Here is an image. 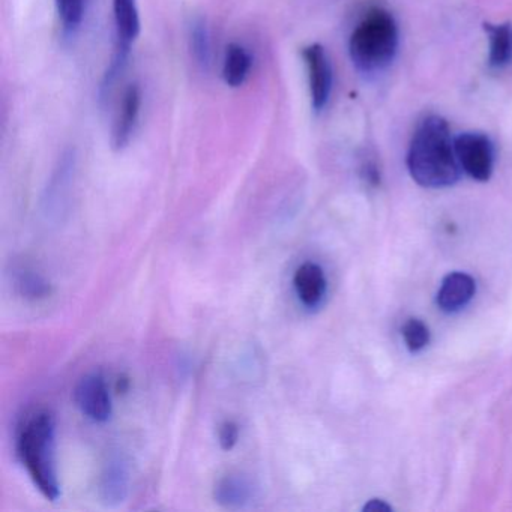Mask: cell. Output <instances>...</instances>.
<instances>
[{"label":"cell","mask_w":512,"mask_h":512,"mask_svg":"<svg viewBox=\"0 0 512 512\" xmlns=\"http://www.w3.org/2000/svg\"><path fill=\"white\" fill-rule=\"evenodd\" d=\"M257 488L248 476L230 473L215 482L214 500L227 509H244L256 499Z\"/></svg>","instance_id":"obj_12"},{"label":"cell","mask_w":512,"mask_h":512,"mask_svg":"<svg viewBox=\"0 0 512 512\" xmlns=\"http://www.w3.org/2000/svg\"><path fill=\"white\" fill-rule=\"evenodd\" d=\"M74 169H76V155L73 151H68L59 160L58 167L44 194V211L50 217H59L64 211L65 203L70 196L68 193L73 182Z\"/></svg>","instance_id":"obj_9"},{"label":"cell","mask_w":512,"mask_h":512,"mask_svg":"<svg viewBox=\"0 0 512 512\" xmlns=\"http://www.w3.org/2000/svg\"><path fill=\"white\" fill-rule=\"evenodd\" d=\"M190 46L194 61L200 70L208 73L212 65V43L211 32L205 20L196 19L191 23Z\"/></svg>","instance_id":"obj_17"},{"label":"cell","mask_w":512,"mask_h":512,"mask_svg":"<svg viewBox=\"0 0 512 512\" xmlns=\"http://www.w3.org/2000/svg\"><path fill=\"white\" fill-rule=\"evenodd\" d=\"M455 154L461 170L470 178L479 182H487L491 178L494 167V149L485 134L464 133L454 140Z\"/></svg>","instance_id":"obj_4"},{"label":"cell","mask_w":512,"mask_h":512,"mask_svg":"<svg viewBox=\"0 0 512 512\" xmlns=\"http://www.w3.org/2000/svg\"><path fill=\"white\" fill-rule=\"evenodd\" d=\"M476 293V281L466 272H451L446 275L437 292V307L443 313H457L463 310Z\"/></svg>","instance_id":"obj_11"},{"label":"cell","mask_w":512,"mask_h":512,"mask_svg":"<svg viewBox=\"0 0 512 512\" xmlns=\"http://www.w3.org/2000/svg\"><path fill=\"white\" fill-rule=\"evenodd\" d=\"M253 67L251 53L242 44L227 46L223 62V79L229 88H241L247 82Z\"/></svg>","instance_id":"obj_14"},{"label":"cell","mask_w":512,"mask_h":512,"mask_svg":"<svg viewBox=\"0 0 512 512\" xmlns=\"http://www.w3.org/2000/svg\"><path fill=\"white\" fill-rule=\"evenodd\" d=\"M404 343L412 353L421 352L430 343V329L422 320L409 319L401 329Z\"/></svg>","instance_id":"obj_19"},{"label":"cell","mask_w":512,"mask_h":512,"mask_svg":"<svg viewBox=\"0 0 512 512\" xmlns=\"http://www.w3.org/2000/svg\"><path fill=\"white\" fill-rule=\"evenodd\" d=\"M17 454L35 487L56 502L61 484L56 467V421L49 410H38L26 418L17 437Z\"/></svg>","instance_id":"obj_2"},{"label":"cell","mask_w":512,"mask_h":512,"mask_svg":"<svg viewBox=\"0 0 512 512\" xmlns=\"http://www.w3.org/2000/svg\"><path fill=\"white\" fill-rule=\"evenodd\" d=\"M364 511L368 512H391L392 506L383 499H370L364 505Z\"/></svg>","instance_id":"obj_21"},{"label":"cell","mask_w":512,"mask_h":512,"mask_svg":"<svg viewBox=\"0 0 512 512\" xmlns=\"http://www.w3.org/2000/svg\"><path fill=\"white\" fill-rule=\"evenodd\" d=\"M56 8L65 34H76L85 16V0H56Z\"/></svg>","instance_id":"obj_18"},{"label":"cell","mask_w":512,"mask_h":512,"mask_svg":"<svg viewBox=\"0 0 512 512\" xmlns=\"http://www.w3.org/2000/svg\"><path fill=\"white\" fill-rule=\"evenodd\" d=\"M485 34L490 41V55H488V65L494 70L505 68L512 62V25L503 23V25H491L485 23Z\"/></svg>","instance_id":"obj_15"},{"label":"cell","mask_w":512,"mask_h":512,"mask_svg":"<svg viewBox=\"0 0 512 512\" xmlns=\"http://www.w3.org/2000/svg\"><path fill=\"white\" fill-rule=\"evenodd\" d=\"M143 95L139 85H130L122 97L121 107L116 115L112 130V148L122 151L130 145L139 121L140 109H142Z\"/></svg>","instance_id":"obj_8"},{"label":"cell","mask_w":512,"mask_h":512,"mask_svg":"<svg viewBox=\"0 0 512 512\" xmlns=\"http://www.w3.org/2000/svg\"><path fill=\"white\" fill-rule=\"evenodd\" d=\"M302 58L307 67L311 106L314 112H323L331 98L332 82H334L328 53L320 44H311L302 50Z\"/></svg>","instance_id":"obj_5"},{"label":"cell","mask_w":512,"mask_h":512,"mask_svg":"<svg viewBox=\"0 0 512 512\" xmlns=\"http://www.w3.org/2000/svg\"><path fill=\"white\" fill-rule=\"evenodd\" d=\"M398 49V28L388 11L374 10L356 26L349 41L353 65L362 73L385 70Z\"/></svg>","instance_id":"obj_3"},{"label":"cell","mask_w":512,"mask_h":512,"mask_svg":"<svg viewBox=\"0 0 512 512\" xmlns=\"http://www.w3.org/2000/svg\"><path fill=\"white\" fill-rule=\"evenodd\" d=\"M407 169L424 188H448L460 179V163L448 122L428 116L416 128L407 152Z\"/></svg>","instance_id":"obj_1"},{"label":"cell","mask_w":512,"mask_h":512,"mask_svg":"<svg viewBox=\"0 0 512 512\" xmlns=\"http://www.w3.org/2000/svg\"><path fill=\"white\" fill-rule=\"evenodd\" d=\"M13 277L14 289L28 301H41V299L49 298L53 293L52 283L34 269H16Z\"/></svg>","instance_id":"obj_16"},{"label":"cell","mask_w":512,"mask_h":512,"mask_svg":"<svg viewBox=\"0 0 512 512\" xmlns=\"http://www.w3.org/2000/svg\"><path fill=\"white\" fill-rule=\"evenodd\" d=\"M293 287L305 308H319L325 301L328 290V281L322 266L314 262L302 263L293 275Z\"/></svg>","instance_id":"obj_10"},{"label":"cell","mask_w":512,"mask_h":512,"mask_svg":"<svg viewBox=\"0 0 512 512\" xmlns=\"http://www.w3.org/2000/svg\"><path fill=\"white\" fill-rule=\"evenodd\" d=\"M128 386H130V380H128L127 377H119V380H118L119 394H121V392H127Z\"/></svg>","instance_id":"obj_22"},{"label":"cell","mask_w":512,"mask_h":512,"mask_svg":"<svg viewBox=\"0 0 512 512\" xmlns=\"http://www.w3.org/2000/svg\"><path fill=\"white\" fill-rule=\"evenodd\" d=\"M239 440V425L235 421H226L218 430V442L224 451H232Z\"/></svg>","instance_id":"obj_20"},{"label":"cell","mask_w":512,"mask_h":512,"mask_svg":"<svg viewBox=\"0 0 512 512\" xmlns=\"http://www.w3.org/2000/svg\"><path fill=\"white\" fill-rule=\"evenodd\" d=\"M130 467L122 457H112L104 464L100 476V499L107 508H118L130 494Z\"/></svg>","instance_id":"obj_7"},{"label":"cell","mask_w":512,"mask_h":512,"mask_svg":"<svg viewBox=\"0 0 512 512\" xmlns=\"http://www.w3.org/2000/svg\"><path fill=\"white\" fill-rule=\"evenodd\" d=\"M115 19V49L131 52V47L142 31L137 0H113Z\"/></svg>","instance_id":"obj_13"},{"label":"cell","mask_w":512,"mask_h":512,"mask_svg":"<svg viewBox=\"0 0 512 512\" xmlns=\"http://www.w3.org/2000/svg\"><path fill=\"white\" fill-rule=\"evenodd\" d=\"M74 400L80 412L94 422H107L112 416V397L100 373L86 374L77 383Z\"/></svg>","instance_id":"obj_6"}]
</instances>
